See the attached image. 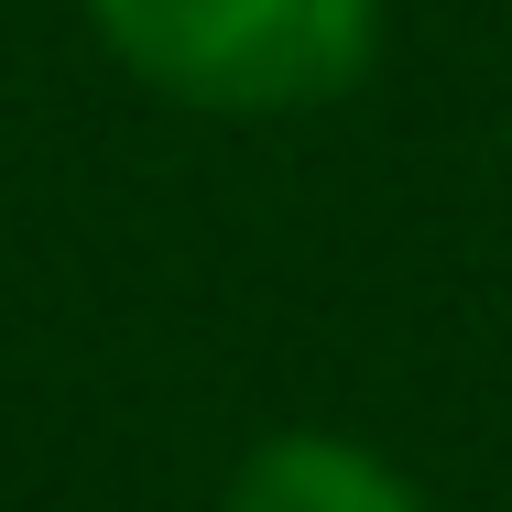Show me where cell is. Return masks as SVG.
<instances>
[{"label":"cell","instance_id":"obj_1","mask_svg":"<svg viewBox=\"0 0 512 512\" xmlns=\"http://www.w3.org/2000/svg\"><path fill=\"white\" fill-rule=\"evenodd\" d=\"M99 55L207 120L338 109L382 55V0H77Z\"/></svg>","mask_w":512,"mask_h":512},{"label":"cell","instance_id":"obj_2","mask_svg":"<svg viewBox=\"0 0 512 512\" xmlns=\"http://www.w3.org/2000/svg\"><path fill=\"white\" fill-rule=\"evenodd\" d=\"M218 512H436V502L414 491L382 447H360V436H338V425H273V436L229 469Z\"/></svg>","mask_w":512,"mask_h":512}]
</instances>
